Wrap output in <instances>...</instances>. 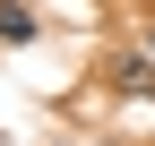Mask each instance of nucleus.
<instances>
[{
  "instance_id": "f257e3e1",
  "label": "nucleus",
  "mask_w": 155,
  "mask_h": 146,
  "mask_svg": "<svg viewBox=\"0 0 155 146\" xmlns=\"http://www.w3.org/2000/svg\"><path fill=\"white\" fill-rule=\"evenodd\" d=\"M0 43H35V9L26 0H0Z\"/></svg>"
},
{
  "instance_id": "f03ea898",
  "label": "nucleus",
  "mask_w": 155,
  "mask_h": 146,
  "mask_svg": "<svg viewBox=\"0 0 155 146\" xmlns=\"http://www.w3.org/2000/svg\"><path fill=\"white\" fill-rule=\"evenodd\" d=\"M112 86H121V95H155V69H147V60H121Z\"/></svg>"
},
{
  "instance_id": "7ed1b4c3",
  "label": "nucleus",
  "mask_w": 155,
  "mask_h": 146,
  "mask_svg": "<svg viewBox=\"0 0 155 146\" xmlns=\"http://www.w3.org/2000/svg\"><path fill=\"white\" fill-rule=\"evenodd\" d=\"M147 60H155V34H147Z\"/></svg>"
}]
</instances>
